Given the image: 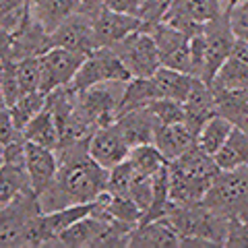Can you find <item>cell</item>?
<instances>
[{
  "mask_svg": "<svg viewBox=\"0 0 248 248\" xmlns=\"http://www.w3.org/2000/svg\"><path fill=\"white\" fill-rule=\"evenodd\" d=\"M56 153L60 161L58 178L48 190L37 197L42 213L68 205L95 203L97 197L108 190L110 170L99 166L89 155V141L60 145Z\"/></svg>",
  "mask_w": 248,
  "mask_h": 248,
  "instance_id": "6da1fadb",
  "label": "cell"
},
{
  "mask_svg": "<svg viewBox=\"0 0 248 248\" xmlns=\"http://www.w3.org/2000/svg\"><path fill=\"white\" fill-rule=\"evenodd\" d=\"M221 170L211 153L192 147L180 157L170 161V199L174 203H203L213 180Z\"/></svg>",
  "mask_w": 248,
  "mask_h": 248,
  "instance_id": "7a4b0ae2",
  "label": "cell"
},
{
  "mask_svg": "<svg viewBox=\"0 0 248 248\" xmlns=\"http://www.w3.org/2000/svg\"><path fill=\"white\" fill-rule=\"evenodd\" d=\"M203 203L228 217H248V166L217 174Z\"/></svg>",
  "mask_w": 248,
  "mask_h": 248,
  "instance_id": "3957f363",
  "label": "cell"
},
{
  "mask_svg": "<svg viewBox=\"0 0 248 248\" xmlns=\"http://www.w3.org/2000/svg\"><path fill=\"white\" fill-rule=\"evenodd\" d=\"M130 79H133V75L128 73V68L118 56V52L112 46H99L97 50L87 54V58H85L71 85L75 91H85L97 83L130 81Z\"/></svg>",
  "mask_w": 248,
  "mask_h": 248,
  "instance_id": "277c9868",
  "label": "cell"
},
{
  "mask_svg": "<svg viewBox=\"0 0 248 248\" xmlns=\"http://www.w3.org/2000/svg\"><path fill=\"white\" fill-rule=\"evenodd\" d=\"M203 33H205V58H203V68H201L199 79L213 85L219 68L223 66V62L230 58L232 50H234L238 37L230 25L228 13L221 15L219 19L207 23Z\"/></svg>",
  "mask_w": 248,
  "mask_h": 248,
  "instance_id": "5b68a950",
  "label": "cell"
},
{
  "mask_svg": "<svg viewBox=\"0 0 248 248\" xmlns=\"http://www.w3.org/2000/svg\"><path fill=\"white\" fill-rule=\"evenodd\" d=\"M112 48L118 52L133 79L135 77H153L161 66L157 42L151 35V31H147L145 27L135 31L133 35H128L126 40L118 42Z\"/></svg>",
  "mask_w": 248,
  "mask_h": 248,
  "instance_id": "8992f818",
  "label": "cell"
},
{
  "mask_svg": "<svg viewBox=\"0 0 248 248\" xmlns=\"http://www.w3.org/2000/svg\"><path fill=\"white\" fill-rule=\"evenodd\" d=\"M226 13L228 6L223 0H174L164 23L192 37L201 33L207 23L219 19Z\"/></svg>",
  "mask_w": 248,
  "mask_h": 248,
  "instance_id": "52a82bcc",
  "label": "cell"
},
{
  "mask_svg": "<svg viewBox=\"0 0 248 248\" xmlns=\"http://www.w3.org/2000/svg\"><path fill=\"white\" fill-rule=\"evenodd\" d=\"M40 213L42 207L33 190L23 192L11 203L2 205V213H0V244L2 248L23 246V236H25L29 221Z\"/></svg>",
  "mask_w": 248,
  "mask_h": 248,
  "instance_id": "ba28073f",
  "label": "cell"
},
{
  "mask_svg": "<svg viewBox=\"0 0 248 248\" xmlns=\"http://www.w3.org/2000/svg\"><path fill=\"white\" fill-rule=\"evenodd\" d=\"M126 83L128 81H106V83L93 85V87L85 89V91H79L77 106H79L97 126L116 122Z\"/></svg>",
  "mask_w": 248,
  "mask_h": 248,
  "instance_id": "9c48e42d",
  "label": "cell"
},
{
  "mask_svg": "<svg viewBox=\"0 0 248 248\" xmlns=\"http://www.w3.org/2000/svg\"><path fill=\"white\" fill-rule=\"evenodd\" d=\"M85 58H87V54L73 52L66 48H56V46L50 48L48 52H44L40 56V64H42L40 91L50 93L58 87L71 85Z\"/></svg>",
  "mask_w": 248,
  "mask_h": 248,
  "instance_id": "30bf717a",
  "label": "cell"
},
{
  "mask_svg": "<svg viewBox=\"0 0 248 248\" xmlns=\"http://www.w3.org/2000/svg\"><path fill=\"white\" fill-rule=\"evenodd\" d=\"M157 42L161 66L174 68V71L190 73L192 75V52H190V35L176 29L168 23H157L153 27H147Z\"/></svg>",
  "mask_w": 248,
  "mask_h": 248,
  "instance_id": "8fae6325",
  "label": "cell"
},
{
  "mask_svg": "<svg viewBox=\"0 0 248 248\" xmlns=\"http://www.w3.org/2000/svg\"><path fill=\"white\" fill-rule=\"evenodd\" d=\"M50 46L54 48H66L81 54H91L93 50L99 48L95 25L93 19L85 13H77L71 19H66L62 25L50 33Z\"/></svg>",
  "mask_w": 248,
  "mask_h": 248,
  "instance_id": "7c38bea8",
  "label": "cell"
},
{
  "mask_svg": "<svg viewBox=\"0 0 248 248\" xmlns=\"http://www.w3.org/2000/svg\"><path fill=\"white\" fill-rule=\"evenodd\" d=\"M130 149H133V147L124 139L122 130L118 128L116 122L97 126V130L89 139V155L99 166H104L108 170L122 164V161L128 157Z\"/></svg>",
  "mask_w": 248,
  "mask_h": 248,
  "instance_id": "4fadbf2b",
  "label": "cell"
},
{
  "mask_svg": "<svg viewBox=\"0 0 248 248\" xmlns=\"http://www.w3.org/2000/svg\"><path fill=\"white\" fill-rule=\"evenodd\" d=\"M25 168L29 174L31 188L37 197L46 192L50 186L56 182L60 161L56 149L50 147H42L35 143H27V153H25Z\"/></svg>",
  "mask_w": 248,
  "mask_h": 248,
  "instance_id": "5bb4252c",
  "label": "cell"
},
{
  "mask_svg": "<svg viewBox=\"0 0 248 248\" xmlns=\"http://www.w3.org/2000/svg\"><path fill=\"white\" fill-rule=\"evenodd\" d=\"M93 25H95V35L99 46H116L118 42L126 40L128 35H133L135 31L145 27L141 17L112 11L108 6L93 19Z\"/></svg>",
  "mask_w": 248,
  "mask_h": 248,
  "instance_id": "9a60e30c",
  "label": "cell"
},
{
  "mask_svg": "<svg viewBox=\"0 0 248 248\" xmlns=\"http://www.w3.org/2000/svg\"><path fill=\"white\" fill-rule=\"evenodd\" d=\"M182 246V236L168 217L153 221H143L133 230L130 248H178Z\"/></svg>",
  "mask_w": 248,
  "mask_h": 248,
  "instance_id": "2e32d148",
  "label": "cell"
},
{
  "mask_svg": "<svg viewBox=\"0 0 248 248\" xmlns=\"http://www.w3.org/2000/svg\"><path fill=\"white\" fill-rule=\"evenodd\" d=\"M116 124H118V128L122 130L124 139L128 141L130 147L155 143V135H157V128L161 126L149 106L120 114L116 118Z\"/></svg>",
  "mask_w": 248,
  "mask_h": 248,
  "instance_id": "e0dca14e",
  "label": "cell"
},
{
  "mask_svg": "<svg viewBox=\"0 0 248 248\" xmlns=\"http://www.w3.org/2000/svg\"><path fill=\"white\" fill-rule=\"evenodd\" d=\"M184 110H186V120H184L186 126L199 137V130L203 128V124L213 114H217V99L211 85L197 77L188 97L184 99Z\"/></svg>",
  "mask_w": 248,
  "mask_h": 248,
  "instance_id": "ac0fdd59",
  "label": "cell"
},
{
  "mask_svg": "<svg viewBox=\"0 0 248 248\" xmlns=\"http://www.w3.org/2000/svg\"><path fill=\"white\" fill-rule=\"evenodd\" d=\"M213 91H232V89H248V42L238 40L234 50H232L230 58L223 62L219 68L215 81Z\"/></svg>",
  "mask_w": 248,
  "mask_h": 248,
  "instance_id": "d6986e66",
  "label": "cell"
},
{
  "mask_svg": "<svg viewBox=\"0 0 248 248\" xmlns=\"http://www.w3.org/2000/svg\"><path fill=\"white\" fill-rule=\"evenodd\" d=\"M155 145L164 153L168 161H174L192 147H197V133L186 126V122H176V124H164L157 128L155 135Z\"/></svg>",
  "mask_w": 248,
  "mask_h": 248,
  "instance_id": "ffe728a7",
  "label": "cell"
},
{
  "mask_svg": "<svg viewBox=\"0 0 248 248\" xmlns=\"http://www.w3.org/2000/svg\"><path fill=\"white\" fill-rule=\"evenodd\" d=\"M108 221H110V215H106L102 211H93L91 215L83 217L77 223H73L68 230H64L56 240V246H66V248H89L91 242L95 240V236L102 232Z\"/></svg>",
  "mask_w": 248,
  "mask_h": 248,
  "instance_id": "44dd1931",
  "label": "cell"
},
{
  "mask_svg": "<svg viewBox=\"0 0 248 248\" xmlns=\"http://www.w3.org/2000/svg\"><path fill=\"white\" fill-rule=\"evenodd\" d=\"M77 13H81V0H31V15L48 33Z\"/></svg>",
  "mask_w": 248,
  "mask_h": 248,
  "instance_id": "7402d4cb",
  "label": "cell"
},
{
  "mask_svg": "<svg viewBox=\"0 0 248 248\" xmlns=\"http://www.w3.org/2000/svg\"><path fill=\"white\" fill-rule=\"evenodd\" d=\"M21 133L27 143L50 147V149H58V145H60V128H58L56 116H54L52 110H48V108H44Z\"/></svg>",
  "mask_w": 248,
  "mask_h": 248,
  "instance_id": "603a6c76",
  "label": "cell"
},
{
  "mask_svg": "<svg viewBox=\"0 0 248 248\" xmlns=\"http://www.w3.org/2000/svg\"><path fill=\"white\" fill-rule=\"evenodd\" d=\"M153 81L157 85L161 97L178 99V102L184 104V99L188 97L197 77L190 75V73L174 71V68H168V66H159V71L153 75Z\"/></svg>",
  "mask_w": 248,
  "mask_h": 248,
  "instance_id": "cb8c5ba5",
  "label": "cell"
},
{
  "mask_svg": "<svg viewBox=\"0 0 248 248\" xmlns=\"http://www.w3.org/2000/svg\"><path fill=\"white\" fill-rule=\"evenodd\" d=\"M159 89L155 85L153 77H135L126 83V89H124V95H122V102L118 108V116L124 112H130V110H137V108H143V106H149L155 99H159Z\"/></svg>",
  "mask_w": 248,
  "mask_h": 248,
  "instance_id": "d4e9b609",
  "label": "cell"
},
{
  "mask_svg": "<svg viewBox=\"0 0 248 248\" xmlns=\"http://www.w3.org/2000/svg\"><path fill=\"white\" fill-rule=\"evenodd\" d=\"M213 157L221 172L248 166V133H244V130H240V128H234L228 139V143L223 145Z\"/></svg>",
  "mask_w": 248,
  "mask_h": 248,
  "instance_id": "484cf974",
  "label": "cell"
},
{
  "mask_svg": "<svg viewBox=\"0 0 248 248\" xmlns=\"http://www.w3.org/2000/svg\"><path fill=\"white\" fill-rule=\"evenodd\" d=\"M232 130H234V124H232L226 116L213 114L211 118L203 124V128L199 130L197 145L201 147V149H205L207 153L215 155L223 145L228 143Z\"/></svg>",
  "mask_w": 248,
  "mask_h": 248,
  "instance_id": "4316f807",
  "label": "cell"
},
{
  "mask_svg": "<svg viewBox=\"0 0 248 248\" xmlns=\"http://www.w3.org/2000/svg\"><path fill=\"white\" fill-rule=\"evenodd\" d=\"M128 161H130V166H133L135 174H141V176H157L161 170L170 164L155 143H145V145L133 147L128 153Z\"/></svg>",
  "mask_w": 248,
  "mask_h": 248,
  "instance_id": "83f0119b",
  "label": "cell"
},
{
  "mask_svg": "<svg viewBox=\"0 0 248 248\" xmlns=\"http://www.w3.org/2000/svg\"><path fill=\"white\" fill-rule=\"evenodd\" d=\"M31 188L29 174L25 166H13V164H2V176H0V205L11 203L13 199Z\"/></svg>",
  "mask_w": 248,
  "mask_h": 248,
  "instance_id": "f1b7e54d",
  "label": "cell"
},
{
  "mask_svg": "<svg viewBox=\"0 0 248 248\" xmlns=\"http://www.w3.org/2000/svg\"><path fill=\"white\" fill-rule=\"evenodd\" d=\"M46 108V93L44 91H31V93H23V95L15 102L13 106H9L11 116L15 120V126L17 130H23L27 124L35 118L37 114Z\"/></svg>",
  "mask_w": 248,
  "mask_h": 248,
  "instance_id": "f546056e",
  "label": "cell"
},
{
  "mask_svg": "<svg viewBox=\"0 0 248 248\" xmlns=\"http://www.w3.org/2000/svg\"><path fill=\"white\" fill-rule=\"evenodd\" d=\"M13 64H15V75H17L21 93L40 91V85H42V64H40V56L23 58V60H13Z\"/></svg>",
  "mask_w": 248,
  "mask_h": 248,
  "instance_id": "4dcf8cb0",
  "label": "cell"
},
{
  "mask_svg": "<svg viewBox=\"0 0 248 248\" xmlns=\"http://www.w3.org/2000/svg\"><path fill=\"white\" fill-rule=\"evenodd\" d=\"M151 112L155 114V118L159 120V124H176V122H184L186 120V110L184 104L178 99H170V97H159L155 102L149 104Z\"/></svg>",
  "mask_w": 248,
  "mask_h": 248,
  "instance_id": "1f68e13d",
  "label": "cell"
},
{
  "mask_svg": "<svg viewBox=\"0 0 248 248\" xmlns=\"http://www.w3.org/2000/svg\"><path fill=\"white\" fill-rule=\"evenodd\" d=\"M133 166H130L128 157L122 161V164L114 166L110 170V184H108V190H112L114 195H122L128 197L130 195V186H133Z\"/></svg>",
  "mask_w": 248,
  "mask_h": 248,
  "instance_id": "d6a6232c",
  "label": "cell"
},
{
  "mask_svg": "<svg viewBox=\"0 0 248 248\" xmlns=\"http://www.w3.org/2000/svg\"><path fill=\"white\" fill-rule=\"evenodd\" d=\"M172 2L174 0H143V6L139 11V17H141L145 29L147 27H153L161 23L166 19L168 11L172 9Z\"/></svg>",
  "mask_w": 248,
  "mask_h": 248,
  "instance_id": "836d02e7",
  "label": "cell"
},
{
  "mask_svg": "<svg viewBox=\"0 0 248 248\" xmlns=\"http://www.w3.org/2000/svg\"><path fill=\"white\" fill-rule=\"evenodd\" d=\"M230 25L238 40H248V0H240L228 11Z\"/></svg>",
  "mask_w": 248,
  "mask_h": 248,
  "instance_id": "e575fe53",
  "label": "cell"
},
{
  "mask_svg": "<svg viewBox=\"0 0 248 248\" xmlns=\"http://www.w3.org/2000/svg\"><path fill=\"white\" fill-rule=\"evenodd\" d=\"M226 246L248 248V219L246 217H230V236Z\"/></svg>",
  "mask_w": 248,
  "mask_h": 248,
  "instance_id": "d590c367",
  "label": "cell"
},
{
  "mask_svg": "<svg viewBox=\"0 0 248 248\" xmlns=\"http://www.w3.org/2000/svg\"><path fill=\"white\" fill-rule=\"evenodd\" d=\"M21 130H17V126H15V120L11 116L9 106L2 104V112H0V139H2V145L9 143L11 139H15Z\"/></svg>",
  "mask_w": 248,
  "mask_h": 248,
  "instance_id": "8d00e7d4",
  "label": "cell"
},
{
  "mask_svg": "<svg viewBox=\"0 0 248 248\" xmlns=\"http://www.w3.org/2000/svg\"><path fill=\"white\" fill-rule=\"evenodd\" d=\"M106 6L112 11H120V13H128V15H137L143 6V0H106Z\"/></svg>",
  "mask_w": 248,
  "mask_h": 248,
  "instance_id": "74e56055",
  "label": "cell"
},
{
  "mask_svg": "<svg viewBox=\"0 0 248 248\" xmlns=\"http://www.w3.org/2000/svg\"><path fill=\"white\" fill-rule=\"evenodd\" d=\"M104 9H106V0H81V13L89 15L91 19H95Z\"/></svg>",
  "mask_w": 248,
  "mask_h": 248,
  "instance_id": "f35d334b",
  "label": "cell"
}]
</instances>
